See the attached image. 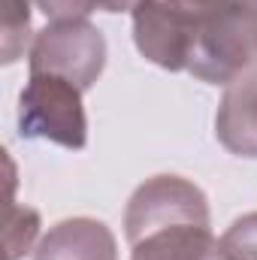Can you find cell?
Masks as SVG:
<instances>
[{
  "instance_id": "1",
  "label": "cell",
  "mask_w": 257,
  "mask_h": 260,
  "mask_svg": "<svg viewBox=\"0 0 257 260\" xmlns=\"http://www.w3.org/2000/svg\"><path fill=\"white\" fill-rule=\"evenodd\" d=\"M248 70H257V0L197 21V43L188 61L191 76L209 85H230Z\"/></svg>"
},
{
  "instance_id": "2",
  "label": "cell",
  "mask_w": 257,
  "mask_h": 260,
  "mask_svg": "<svg viewBox=\"0 0 257 260\" xmlns=\"http://www.w3.org/2000/svg\"><path fill=\"white\" fill-rule=\"evenodd\" d=\"M18 133L24 139H46L64 148L88 145V118L82 88L61 76L34 73L18 94Z\"/></svg>"
},
{
  "instance_id": "3",
  "label": "cell",
  "mask_w": 257,
  "mask_h": 260,
  "mask_svg": "<svg viewBox=\"0 0 257 260\" xmlns=\"http://www.w3.org/2000/svg\"><path fill=\"white\" fill-rule=\"evenodd\" d=\"M27 67L30 76H61L76 88L88 91L106 67V40L88 18L52 21L43 30H37L27 49Z\"/></svg>"
},
{
  "instance_id": "4",
  "label": "cell",
  "mask_w": 257,
  "mask_h": 260,
  "mask_svg": "<svg viewBox=\"0 0 257 260\" xmlns=\"http://www.w3.org/2000/svg\"><path fill=\"white\" fill-rule=\"evenodd\" d=\"M173 224H209L206 194L182 176H154L142 182L124 209L127 242L133 245L136 239Z\"/></svg>"
},
{
  "instance_id": "5",
  "label": "cell",
  "mask_w": 257,
  "mask_h": 260,
  "mask_svg": "<svg viewBox=\"0 0 257 260\" xmlns=\"http://www.w3.org/2000/svg\"><path fill=\"white\" fill-rule=\"evenodd\" d=\"M133 43L145 61L160 70H188L197 43V21L170 0H139L133 6Z\"/></svg>"
},
{
  "instance_id": "6",
  "label": "cell",
  "mask_w": 257,
  "mask_h": 260,
  "mask_svg": "<svg viewBox=\"0 0 257 260\" xmlns=\"http://www.w3.org/2000/svg\"><path fill=\"white\" fill-rule=\"evenodd\" d=\"M215 136L236 157H257V70L224 88L215 112Z\"/></svg>"
},
{
  "instance_id": "7",
  "label": "cell",
  "mask_w": 257,
  "mask_h": 260,
  "mask_svg": "<svg viewBox=\"0 0 257 260\" xmlns=\"http://www.w3.org/2000/svg\"><path fill=\"white\" fill-rule=\"evenodd\" d=\"M34 260H118V242L97 218H67L40 239Z\"/></svg>"
},
{
  "instance_id": "8",
  "label": "cell",
  "mask_w": 257,
  "mask_h": 260,
  "mask_svg": "<svg viewBox=\"0 0 257 260\" xmlns=\"http://www.w3.org/2000/svg\"><path fill=\"white\" fill-rule=\"evenodd\" d=\"M130 260H221V245L209 224H173L136 239Z\"/></svg>"
},
{
  "instance_id": "9",
  "label": "cell",
  "mask_w": 257,
  "mask_h": 260,
  "mask_svg": "<svg viewBox=\"0 0 257 260\" xmlns=\"http://www.w3.org/2000/svg\"><path fill=\"white\" fill-rule=\"evenodd\" d=\"M30 3L34 0H3L0 21V61L15 64L24 49H30Z\"/></svg>"
},
{
  "instance_id": "10",
  "label": "cell",
  "mask_w": 257,
  "mask_h": 260,
  "mask_svg": "<svg viewBox=\"0 0 257 260\" xmlns=\"http://www.w3.org/2000/svg\"><path fill=\"white\" fill-rule=\"evenodd\" d=\"M37 233H40V215L27 206H15V200H6V215H3L6 260H18L21 254H27Z\"/></svg>"
},
{
  "instance_id": "11",
  "label": "cell",
  "mask_w": 257,
  "mask_h": 260,
  "mask_svg": "<svg viewBox=\"0 0 257 260\" xmlns=\"http://www.w3.org/2000/svg\"><path fill=\"white\" fill-rule=\"evenodd\" d=\"M218 245L221 260H257V212L236 218Z\"/></svg>"
},
{
  "instance_id": "12",
  "label": "cell",
  "mask_w": 257,
  "mask_h": 260,
  "mask_svg": "<svg viewBox=\"0 0 257 260\" xmlns=\"http://www.w3.org/2000/svg\"><path fill=\"white\" fill-rule=\"evenodd\" d=\"M34 3L49 21H73V18H88L94 9H100L103 0H34Z\"/></svg>"
},
{
  "instance_id": "13",
  "label": "cell",
  "mask_w": 257,
  "mask_h": 260,
  "mask_svg": "<svg viewBox=\"0 0 257 260\" xmlns=\"http://www.w3.org/2000/svg\"><path fill=\"white\" fill-rule=\"evenodd\" d=\"M170 3L176 9L188 12L194 21H209V18L224 15V12H230V9H236V6H242L248 0H170Z\"/></svg>"
}]
</instances>
